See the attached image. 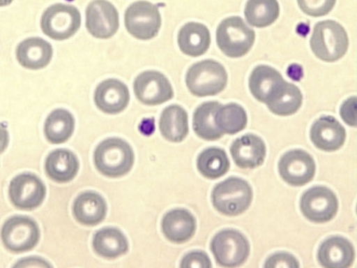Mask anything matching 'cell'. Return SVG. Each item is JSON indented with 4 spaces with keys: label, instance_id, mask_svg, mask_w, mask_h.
<instances>
[{
    "label": "cell",
    "instance_id": "7",
    "mask_svg": "<svg viewBox=\"0 0 357 268\" xmlns=\"http://www.w3.org/2000/svg\"><path fill=\"white\" fill-rule=\"evenodd\" d=\"M211 250L217 262L225 267H236L244 264L250 253L247 237L235 230H224L213 237Z\"/></svg>",
    "mask_w": 357,
    "mask_h": 268
},
{
    "label": "cell",
    "instance_id": "28",
    "mask_svg": "<svg viewBox=\"0 0 357 268\" xmlns=\"http://www.w3.org/2000/svg\"><path fill=\"white\" fill-rule=\"evenodd\" d=\"M221 106L220 103L213 101L197 107L193 115V129L198 137L205 140L214 141L224 135L214 121L216 112Z\"/></svg>",
    "mask_w": 357,
    "mask_h": 268
},
{
    "label": "cell",
    "instance_id": "10",
    "mask_svg": "<svg viewBox=\"0 0 357 268\" xmlns=\"http://www.w3.org/2000/svg\"><path fill=\"white\" fill-rule=\"evenodd\" d=\"M338 200L335 193L324 186L308 189L300 200V209L310 221L317 223L333 220L338 211Z\"/></svg>",
    "mask_w": 357,
    "mask_h": 268
},
{
    "label": "cell",
    "instance_id": "8",
    "mask_svg": "<svg viewBox=\"0 0 357 268\" xmlns=\"http://www.w3.org/2000/svg\"><path fill=\"white\" fill-rule=\"evenodd\" d=\"M126 30L133 37L148 40L158 35L162 17L158 7L147 1H137L128 7L125 13Z\"/></svg>",
    "mask_w": 357,
    "mask_h": 268
},
{
    "label": "cell",
    "instance_id": "27",
    "mask_svg": "<svg viewBox=\"0 0 357 268\" xmlns=\"http://www.w3.org/2000/svg\"><path fill=\"white\" fill-rule=\"evenodd\" d=\"M75 119L70 112L59 108L53 110L46 119L45 134L50 143L61 144L73 136Z\"/></svg>",
    "mask_w": 357,
    "mask_h": 268
},
{
    "label": "cell",
    "instance_id": "11",
    "mask_svg": "<svg viewBox=\"0 0 357 268\" xmlns=\"http://www.w3.org/2000/svg\"><path fill=\"white\" fill-rule=\"evenodd\" d=\"M134 91L137 100L149 106L164 104L174 96L172 84L166 76L157 70H146L134 82Z\"/></svg>",
    "mask_w": 357,
    "mask_h": 268
},
{
    "label": "cell",
    "instance_id": "3",
    "mask_svg": "<svg viewBox=\"0 0 357 268\" xmlns=\"http://www.w3.org/2000/svg\"><path fill=\"white\" fill-rule=\"evenodd\" d=\"M252 199L253 191L249 183L234 177L219 183L211 193L214 208L227 216H237L245 213Z\"/></svg>",
    "mask_w": 357,
    "mask_h": 268
},
{
    "label": "cell",
    "instance_id": "24",
    "mask_svg": "<svg viewBox=\"0 0 357 268\" xmlns=\"http://www.w3.org/2000/svg\"><path fill=\"white\" fill-rule=\"evenodd\" d=\"M79 162L76 155L66 149H59L52 151L45 162L47 176L59 183H67L73 180L77 175Z\"/></svg>",
    "mask_w": 357,
    "mask_h": 268
},
{
    "label": "cell",
    "instance_id": "26",
    "mask_svg": "<svg viewBox=\"0 0 357 268\" xmlns=\"http://www.w3.org/2000/svg\"><path fill=\"white\" fill-rule=\"evenodd\" d=\"M93 247L99 256L107 259H116L125 255L128 251V242L120 230L107 228L95 234Z\"/></svg>",
    "mask_w": 357,
    "mask_h": 268
},
{
    "label": "cell",
    "instance_id": "5",
    "mask_svg": "<svg viewBox=\"0 0 357 268\" xmlns=\"http://www.w3.org/2000/svg\"><path fill=\"white\" fill-rule=\"evenodd\" d=\"M255 37V32L239 17L222 20L216 33L218 47L231 59L244 57L253 47Z\"/></svg>",
    "mask_w": 357,
    "mask_h": 268
},
{
    "label": "cell",
    "instance_id": "31",
    "mask_svg": "<svg viewBox=\"0 0 357 268\" xmlns=\"http://www.w3.org/2000/svg\"><path fill=\"white\" fill-rule=\"evenodd\" d=\"M278 0H248L245 16L252 27L264 28L274 24L280 16Z\"/></svg>",
    "mask_w": 357,
    "mask_h": 268
},
{
    "label": "cell",
    "instance_id": "14",
    "mask_svg": "<svg viewBox=\"0 0 357 268\" xmlns=\"http://www.w3.org/2000/svg\"><path fill=\"white\" fill-rule=\"evenodd\" d=\"M88 31L98 39H108L115 36L120 27L119 14L107 0H93L86 11Z\"/></svg>",
    "mask_w": 357,
    "mask_h": 268
},
{
    "label": "cell",
    "instance_id": "23",
    "mask_svg": "<svg viewBox=\"0 0 357 268\" xmlns=\"http://www.w3.org/2000/svg\"><path fill=\"white\" fill-rule=\"evenodd\" d=\"M211 42L210 31L202 23H187L178 32V47L184 54L190 57L197 58L204 54L209 49Z\"/></svg>",
    "mask_w": 357,
    "mask_h": 268
},
{
    "label": "cell",
    "instance_id": "39",
    "mask_svg": "<svg viewBox=\"0 0 357 268\" xmlns=\"http://www.w3.org/2000/svg\"><path fill=\"white\" fill-rule=\"evenodd\" d=\"M13 0H0V7H5L10 5Z\"/></svg>",
    "mask_w": 357,
    "mask_h": 268
},
{
    "label": "cell",
    "instance_id": "35",
    "mask_svg": "<svg viewBox=\"0 0 357 268\" xmlns=\"http://www.w3.org/2000/svg\"><path fill=\"white\" fill-rule=\"evenodd\" d=\"M180 267L182 268H211L212 264L205 252L195 251L183 258Z\"/></svg>",
    "mask_w": 357,
    "mask_h": 268
},
{
    "label": "cell",
    "instance_id": "36",
    "mask_svg": "<svg viewBox=\"0 0 357 268\" xmlns=\"http://www.w3.org/2000/svg\"><path fill=\"white\" fill-rule=\"evenodd\" d=\"M340 115L344 121L350 126H356V97L351 96L342 104Z\"/></svg>",
    "mask_w": 357,
    "mask_h": 268
},
{
    "label": "cell",
    "instance_id": "1",
    "mask_svg": "<svg viewBox=\"0 0 357 268\" xmlns=\"http://www.w3.org/2000/svg\"><path fill=\"white\" fill-rule=\"evenodd\" d=\"M310 43L312 52L319 59L333 63L347 54L349 39L345 28L340 24L326 20L314 27Z\"/></svg>",
    "mask_w": 357,
    "mask_h": 268
},
{
    "label": "cell",
    "instance_id": "22",
    "mask_svg": "<svg viewBox=\"0 0 357 268\" xmlns=\"http://www.w3.org/2000/svg\"><path fill=\"white\" fill-rule=\"evenodd\" d=\"M107 213L106 201L101 195L96 192H84L74 202V216L82 225L93 227L105 220Z\"/></svg>",
    "mask_w": 357,
    "mask_h": 268
},
{
    "label": "cell",
    "instance_id": "4",
    "mask_svg": "<svg viewBox=\"0 0 357 268\" xmlns=\"http://www.w3.org/2000/svg\"><path fill=\"white\" fill-rule=\"evenodd\" d=\"M228 75L225 68L214 60H205L192 65L185 75V84L195 96H215L227 87Z\"/></svg>",
    "mask_w": 357,
    "mask_h": 268
},
{
    "label": "cell",
    "instance_id": "32",
    "mask_svg": "<svg viewBox=\"0 0 357 268\" xmlns=\"http://www.w3.org/2000/svg\"><path fill=\"white\" fill-rule=\"evenodd\" d=\"M214 121L223 134L233 135L247 128L248 119L244 107L236 103H230L222 105L218 110Z\"/></svg>",
    "mask_w": 357,
    "mask_h": 268
},
{
    "label": "cell",
    "instance_id": "25",
    "mask_svg": "<svg viewBox=\"0 0 357 268\" xmlns=\"http://www.w3.org/2000/svg\"><path fill=\"white\" fill-rule=\"evenodd\" d=\"M160 131L162 135L170 142H182L189 134L187 111L178 105L167 107L160 117Z\"/></svg>",
    "mask_w": 357,
    "mask_h": 268
},
{
    "label": "cell",
    "instance_id": "18",
    "mask_svg": "<svg viewBox=\"0 0 357 268\" xmlns=\"http://www.w3.org/2000/svg\"><path fill=\"white\" fill-rule=\"evenodd\" d=\"M355 258L353 245L345 237L333 236L321 244L318 251V260L326 268H347Z\"/></svg>",
    "mask_w": 357,
    "mask_h": 268
},
{
    "label": "cell",
    "instance_id": "16",
    "mask_svg": "<svg viewBox=\"0 0 357 268\" xmlns=\"http://www.w3.org/2000/svg\"><path fill=\"white\" fill-rule=\"evenodd\" d=\"M310 137L317 148L332 152L337 151L344 145L347 132L344 126L335 117L324 116L312 124Z\"/></svg>",
    "mask_w": 357,
    "mask_h": 268
},
{
    "label": "cell",
    "instance_id": "19",
    "mask_svg": "<svg viewBox=\"0 0 357 268\" xmlns=\"http://www.w3.org/2000/svg\"><path fill=\"white\" fill-rule=\"evenodd\" d=\"M197 229L195 216L185 209L177 208L167 211L162 221V230L166 238L174 244L190 241Z\"/></svg>",
    "mask_w": 357,
    "mask_h": 268
},
{
    "label": "cell",
    "instance_id": "29",
    "mask_svg": "<svg viewBox=\"0 0 357 268\" xmlns=\"http://www.w3.org/2000/svg\"><path fill=\"white\" fill-rule=\"evenodd\" d=\"M283 80L282 75L273 67L259 65L250 74L249 88L257 100L265 103L271 91Z\"/></svg>",
    "mask_w": 357,
    "mask_h": 268
},
{
    "label": "cell",
    "instance_id": "20",
    "mask_svg": "<svg viewBox=\"0 0 357 268\" xmlns=\"http://www.w3.org/2000/svg\"><path fill=\"white\" fill-rule=\"evenodd\" d=\"M303 102L302 91L295 84L284 80L271 91L265 104L274 114L289 117L296 114Z\"/></svg>",
    "mask_w": 357,
    "mask_h": 268
},
{
    "label": "cell",
    "instance_id": "34",
    "mask_svg": "<svg viewBox=\"0 0 357 268\" xmlns=\"http://www.w3.org/2000/svg\"><path fill=\"white\" fill-rule=\"evenodd\" d=\"M266 268H298L297 259L289 253L280 252L270 256L264 264Z\"/></svg>",
    "mask_w": 357,
    "mask_h": 268
},
{
    "label": "cell",
    "instance_id": "17",
    "mask_svg": "<svg viewBox=\"0 0 357 268\" xmlns=\"http://www.w3.org/2000/svg\"><path fill=\"white\" fill-rule=\"evenodd\" d=\"M230 150L236 165L244 169L261 166L266 156L264 141L254 134H247L236 138Z\"/></svg>",
    "mask_w": 357,
    "mask_h": 268
},
{
    "label": "cell",
    "instance_id": "30",
    "mask_svg": "<svg viewBox=\"0 0 357 268\" xmlns=\"http://www.w3.org/2000/svg\"><path fill=\"white\" fill-rule=\"evenodd\" d=\"M197 168L199 172L204 177L217 179L229 171L230 161L224 149L211 147L198 155Z\"/></svg>",
    "mask_w": 357,
    "mask_h": 268
},
{
    "label": "cell",
    "instance_id": "38",
    "mask_svg": "<svg viewBox=\"0 0 357 268\" xmlns=\"http://www.w3.org/2000/svg\"><path fill=\"white\" fill-rule=\"evenodd\" d=\"M10 141L7 125L0 122V154H3L8 147Z\"/></svg>",
    "mask_w": 357,
    "mask_h": 268
},
{
    "label": "cell",
    "instance_id": "6",
    "mask_svg": "<svg viewBox=\"0 0 357 268\" xmlns=\"http://www.w3.org/2000/svg\"><path fill=\"white\" fill-rule=\"evenodd\" d=\"M81 26V14L73 6L56 3L43 13L40 27L43 33L55 40L74 36Z\"/></svg>",
    "mask_w": 357,
    "mask_h": 268
},
{
    "label": "cell",
    "instance_id": "37",
    "mask_svg": "<svg viewBox=\"0 0 357 268\" xmlns=\"http://www.w3.org/2000/svg\"><path fill=\"white\" fill-rule=\"evenodd\" d=\"M13 267H52L46 260L38 257H30L22 259Z\"/></svg>",
    "mask_w": 357,
    "mask_h": 268
},
{
    "label": "cell",
    "instance_id": "21",
    "mask_svg": "<svg viewBox=\"0 0 357 268\" xmlns=\"http://www.w3.org/2000/svg\"><path fill=\"white\" fill-rule=\"evenodd\" d=\"M17 59L25 68L39 70L47 67L53 56L52 45L39 37L28 38L19 45Z\"/></svg>",
    "mask_w": 357,
    "mask_h": 268
},
{
    "label": "cell",
    "instance_id": "13",
    "mask_svg": "<svg viewBox=\"0 0 357 268\" xmlns=\"http://www.w3.org/2000/svg\"><path fill=\"white\" fill-rule=\"evenodd\" d=\"M280 177L294 187L304 186L316 174L315 161L303 149H293L284 154L278 163Z\"/></svg>",
    "mask_w": 357,
    "mask_h": 268
},
{
    "label": "cell",
    "instance_id": "2",
    "mask_svg": "<svg viewBox=\"0 0 357 268\" xmlns=\"http://www.w3.org/2000/svg\"><path fill=\"white\" fill-rule=\"evenodd\" d=\"M97 170L110 178H118L132 170L135 154L126 141L119 137L107 138L100 143L94 151Z\"/></svg>",
    "mask_w": 357,
    "mask_h": 268
},
{
    "label": "cell",
    "instance_id": "9",
    "mask_svg": "<svg viewBox=\"0 0 357 268\" xmlns=\"http://www.w3.org/2000/svg\"><path fill=\"white\" fill-rule=\"evenodd\" d=\"M38 223L30 217L16 216L3 225L1 239L5 247L13 253H23L33 249L40 241Z\"/></svg>",
    "mask_w": 357,
    "mask_h": 268
},
{
    "label": "cell",
    "instance_id": "33",
    "mask_svg": "<svg viewBox=\"0 0 357 268\" xmlns=\"http://www.w3.org/2000/svg\"><path fill=\"white\" fill-rule=\"evenodd\" d=\"M337 0H297L300 9L312 17L327 15L334 8Z\"/></svg>",
    "mask_w": 357,
    "mask_h": 268
},
{
    "label": "cell",
    "instance_id": "12",
    "mask_svg": "<svg viewBox=\"0 0 357 268\" xmlns=\"http://www.w3.org/2000/svg\"><path fill=\"white\" fill-rule=\"evenodd\" d=\"M8 192L14 206L22 210H32L44 202L47 188L38 176L26 172L12 179Z\"/></svg>",
    "mask_w": 357,
    "mask_h": 268
},
{
    "label": "cell",
    "instance_id": "15",
    "mask_svg": "<svg viewBox=\"0 0 357 268\" xmlns=\"http://www.w3.org/2000/svg\"><path fill=\"white\" fill-rule=\"evenodd\" d=\"M130 101L126 84L117 79H109L100 83L96 89L94 102L106 114L116 115L123 112Z\"/></svg>",
    "mask_w": 357,
    "mask_h": 268
}]
</instances>
